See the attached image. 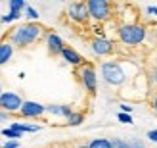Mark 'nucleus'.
I'll list each match as a JSON object with an SVG mask.
<instances>
[{
	"label": "nucleus",
	"instance_id": "nucleus-21",
	"mask_svg": "<svg viewBox=\"0 0 157 148\" xmlns=\"http://www.w3.org/2000/svg\"><path fill=\"white\" fill-rule=\"evenodd\" d=\"M25 10H27V15H29L31 19H36V18H38V14L35 12V8H31V6H27Z\"/></svg>",
	"mask_w": 157,
	"mask_h": 148
},
{
	"label": "nucleus",
	"instance_id": "nucleus-15",
	"mask_svg": "<svg viewBox=\"0 0 157 148\" xmlns=\"http://www.w3.org/2000/svg\"><path fill=\"white\" fill-rule=\"evenodd\" d=\"M21 8H27L23 0H12V2H10V10H12V12H19Z\"/></svg>",
	"mask_w": 157,
	"mask_h": 148
},
{
	"label": "nucleus",
	"instance_id": "nucleus-14",
	"mask_svg": "<svg viewBox=\"0 0 157 148\" xmlns=\"http://www.w3.org/2000/svg\"><path fill=\"white\" fill-rule=\"evenodd\" d=\"M88 148H111V141H107V138H92Z\"/></svg>",
	"mask_w": 157,
	"mask_h": 148
},
{
	"label": "nucleus",
	"instance_id": "nucleus-16",
	"mask_svg": "<svg viewBox=\"0 0 157 148\" xmlns=\"http://www.w3.org/2000/svg\"><path fill=\"white\" fill-rule=\"evenodd\" d=\"M82 123V114H71L69 115V125H78Z\"/></svg>",
	"mask_w": 157,
	"mask_h": 148
},
{
	"label": "nucleus",
	"instance_id": "nucleus-1",
	"mask_svg": "<svg viewBox=\"0 0 157 148\" xmlns=\"http://www.w3.org/2000/svg\"><path fill=\"white\" fill-rule=\"evenodd\" d=\"M44 27L42 25H38V23H25V25H19V27H15L12 29V44L13 46H29V44H33L36 42L38 38H40L44 35Z\"/></svg>",
	"mask_w": 157,
	"mask_h": 148
},
{
	"label": "nucleus",
	"instance_id": "nucleus-12",
	"mask_svg": "<svg viewBox=\"0 0 157 148\" xmlns=\"http://www.w3.org/2000/svg\"><path fill=\"white\" fill-rule=\"evenodd\" d=\"M12 54H13V44L12 42H6V41L0 42V66H4L6 62H10Z\"/></svg>",
	"mask_w": 157,
	"mask_h": 148
},
{
	"label": "nucleus",
	"instance_id": "nucleus-10",
	"mask_svg": "<svg viewBox=\"0 0 157 148\" xmlns=\"http://www.w3.org/2000/svg\"><path fill=\"white\" fill-rule=\"evenodd\" d=\"M46 41H48V52H50V56H58V54H61V52H63L65 44H63V41H61V38H59L58 35L50 33Z\"/></svg>",
	"mask_w": 157,
	"mask_h": 148
},
{
	"label": "nucleus",
	"instance_id": "nucleus-19",
	"mask_svg": "<svg viewBox=\"0 0 157 148\" xmlns=\"http://www.w3.org/2000/svg\"><path fill=\"white\" fill-rule=\"evenodd\" d=\"M127 148H146L142 141H138V138H132L130 142H127Z\"/></svg>",
	"mask_w": 157,
	"mask_h": 148
},
{
	"label": "nucleus",
	"instance_id": "nucleus-26",
	"mask_svg": "<svg viewBox=\"0 0 157 148\" xmlns=\"http://www.w3.org/2000/svg\"><path fill=\"white\" fill-rule=\"evenodd\" d=\"M153 108L157 110V96H155V100H153Z\"/></svg>",
	"mask_w": 157,
	"mask_h": 148
},
{
	"label": "nucleus",
	"instance_id": "nucleus-11",
	"mask_svg": "<svg viewBox=\"0 0 157 148\" xmlns=\"http://www.w3.org/2000/svg\"><path fill=\"white\" fill-rule=\"evenodd\" d=\"M61 56H63L69 64H73V66H78V64H82V56L78 54L77 50H73L71 46H65L63 52H61Z\"/></svg>",
	"mask_w": 157,
	"mask_h": 148
},
{
	"label": "nucleus",
	"instance_id": "nucleus-13",
	"mask_svg": "<svg viewBox=\"0 0 157 148\" xmlns=\"http://www.w3.org/2000/svg\"><path fill=\"white\" fill-rule=\"evenodd\" d=\"M46 112H50V114H56V115H65L67 119H69V115L73 114L69 106H46Z\"/></svg>",
	"mask_w": 157,
	"mask_h": 148
},
{
	"label": "nucleus",
	"instance_id": "nucleus-5",
	"mask_svg": "<svg viewBox=\"0 0 157 148\" xmlns=\"http://www.w3.org/2000/svg\"><path fill=\"white\" fill-rule=\"evenodd\" d=\"M21 98L15 94V92H2V96H0V108L6 112H19L21 110Z\"/></svg>",
	"mask_w": 157,
	"mask_h": 148
},
{
	"label": "nucleus",
	"instance_id": "nucleus-9",
	"mask_svg": "<svg viewBox=\"0 0 157 148\" xmlns=\"http://www.w3.org/2000/svg\"><path fill=\"white\" fill-rule=\"evenodd\" d=\"M69 15H71L73 19H77V21H86V19L90 18L86 2H75V4H71V6H69Z\"/></svg>",
	"mask_w": 157,
	"mask_h": 148
},
{
	"label": "nucleus",
	"instance_id": "nucleus-7",
	"mask_svg": "<svg viewBox=\"0 0 157 148\" xmlns=\"http://www.w3.org/2000/svg\"><path fill=\"white\" fill-rule=\"evenodd\" d=\"M81 79H82V85L86 87V90H90L92 94H94V92H96L98 79H96V71L92 69V66H84L81 69Z\"/></svg>",
	"mask_w": 157,
	"mask_h": 148
},
{
	"label": "nucleus",
	"instance_id": "nucleus-6",
	"mask_svg": "<svg viewBox=\"0 0 157 148\" xmlns=\"http://www.w3.org/2000/svg\"><path fill=\"white\" fill-rule=\"evenodd\" d=\"M90 48H92L94 54H98V56H107V54L113 52V44L109 41H105V38H101V37H96V38L90 41Z\"/></svg>",
	"mask_w": 157,
	"mask_h": 148
},
{
	"label": "nucleus",
	"instance_id": "nucleus-3",
	"mask_svg": "<svg viewBox=\"0 0 157 148\" xmlns=\"http://www.w3.org/2000/svg\"><path fill=\"white\" fill-rule=\"evenodd\" d=\"M101 77L109 83V85H121L124 81V73L119 64L115 62H105L101 64Z\"/></svg>",
	"mask_w": 157,
	"mask_h": 148
},
{
	"label": "nucleus",
	"instance_id": "nucleus-2",
	"mask_svg": "<svg viewBox=\"0 0 157 148\" xmlns=\"http://www.w3.org/2000/svg\"><path fill=\"white\" fill-rule=\"evenodd\" d=\"M119 37L124 44H140L146 37V29L142 25H124L119 29Z\"/></svg>",
	"mask_w": 157,
	"mask_h": 148
},
{
	"label": "nucleus",
	"instance_id": "nucleus-24",
	"mask_svg": "<svg viewBox=\"0 0 157 148\" xmlns=\"http://www.w3.org/2000/svg\"><path fill=\"white\" fill-rule=\"evenodd\" d=\"M2 148H17V142H15V141H12V142H8V144H4Z\"/></svg>",
	"mask_w": 157,
	"mask_h": 148
},
{
	"label": "nucleus",
	"instance_id": "nucleus-18",
	"mask_svg": "<svg viewBox=\"0 0 157 148\" xmlns=\"http://www.w3.org/2000/svg\"><path fill=\"white\" fill-rule=\"evenodd\" d=\"M2 135H4V137H10V138H19L21 133H17V131H13V129L10 127V129H4V131H2Z\"/></svg>",
	"mask_w": 157,
	"mask_h": 148
},
{
	"label": "nucleus",
	"instance_id": "nucleus-8",
	"mask_svg": "<svg viewBox=\"0 0 157 148\" xmlns=\"http://www.w3.org/2000/svg\"><path fill=\"white\" fill-rule=\"evenodd\" d=\"M46 112V106L42 104H36V102H23L19 114L23 115V118H38L40 114Z\"/></svg>",
	"mask_w": 157,
	"mask_h": 148
},
{
	"label": "nucleus",
	"instance_id": "nucleus-23",
	"mask_svg": "<svg viewBox=\"0 0 157 148\" xmlns=\"http://www.w3.org/2000/svg\"><path fill=\"white\" fill-rule=\"evenodd\" d=\"M147 138L153 141V142H157V131H150V133H147Z\"/></svg>",
	"mask_w": 157,
	"mask_h": 148
},
{
	"label": "nucleus",
	"instance_id": "nucleus-25",
	"mask_svg": "<svg viewBox=\"0 0 157 148\" xmlns=\"http://www.w3.org/2000/svg\"><path fill=\"white\" fill-rule=\"evenodd\" d=\"M147 12H150V14H155V15H157V8H155V6H150V8H147Z\"/></svg>",
	"mask_w": 157,
	"mask_h": 148
},
{
	"label": "nucleus",
	"instance_id": "nucleus-27",
	"mask_svg": "<svg viewBox=\"0 0 157 148\" xmlns=\"http://www.w3.org/2000/svg\"><path fill=\"white\" fill-rule=\"evenodd\" d=\"M77 148H88V146H86V144H81V146H77Z\"/></svg>",
	"mask_w": 157,
	"mask_h": 148
},
{
	"label": "nucleus",
	"instance_id": "nucleus-20",
	"mask_svg": "<svg viewBox=\"0 0 157 148\" xmlns=\"http://www.w3.org/2000/svg\"><path fill=\"white\" fill-rule=\"evenodd\" d=\"M111 148H127V142L121 141V138H113V141H111Z\"/></svg>",
	"mask_w": 157,
	"mask_h": 148
},
{
	"label": "nucleus",
	"instance_id": "nucleus-4",
	"mask_svg": "<svg viewBox=\"0 0 157 148\" xmlns=\"http://www.w3.org/2000/svg\"><path fill=\"white\" fill-rule=\"evenodd\" d=\"M86 6H88L90 18L100 19V21H105L109 18V8L111 6H109V2H105V0H88Z\"/></svg>",
	"mask_w": 157,
	"mask_h": 148
},
{
	"label": "nucleus",
	"instance_id": "nucleus-28",
	"mask_svg": "<svg viewBox=\"0 0 157 148\" xmlns=\"http://www.w3.org/2000/svg\"><path fill=\"white\" fill-rule=\"evenodd\" d=\"M0 96H2V85H0Z\"/></svg>",
	"mask_w": 157,
	"mask_h": 148
},
{
	"label": "nucleus",
	"instance_id": "nucleus-22",
	"mask_svg": "<svg viewBox=\"0 0 157 148\" xmlns=\"http://www.w3.org/2000/svg\"><path fill=\"white\" fill-rule=\"evenodd\" d=\"M117 118H119L121 121H124V123H132V118H130L128 114H119V115H117Z\"/></svg>",
	"mask_w": 157,
	"mask_h": 148
},
{
	"label": "nucleus",
	"instance_id": "nucleus-17",
	"mask_svg": "<svg viewBox=\"0 0 157 148\" xmlns=\"http://www.w3.org/2000/svg\"><path fill=\"white\" fill-rule=\"evenodd\" d=\"M19 15H21L19 12H10L8 15H4V18H2V21H4V23H10V21H13V19H17Z\"/></svg>",
	"mask_w": 157,
	"mask_h": 148
}]
</instances>
